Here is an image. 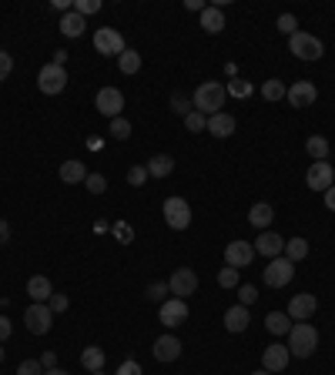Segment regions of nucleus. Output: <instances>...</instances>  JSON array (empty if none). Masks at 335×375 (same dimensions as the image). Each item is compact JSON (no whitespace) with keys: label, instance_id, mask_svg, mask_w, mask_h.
<instances>
[{"label":"nucleus","instance_id":"nucleus-1","mask_svg":"<svg viewBox=\"0 0 335 375\" xmlns=\"http://www.w3.org/2000/svg\"><path fill=\"white\" fill-rule=\"evenodd\" d=\"M225 100H228V91H225V84H221V81H202V84L195 87L191 104H195V111H198V114L211 118V114H221Z\"/></svg>","mask_w":335,"mask_h":375},{"label":"nucleus","instance_id":"nucleus-2","mask_svg":"<svg viewBox=\"0 0 335 375\" xmlns=\"http://www.w3.org/2000/svg\"><path fill=\"white\" fill-rule=\"evenodd\" d=\"M318 349V332L309 325V322H295L292 332H288V352L295 358H309Z\"/></svg>","mask_w":335,"mask_h":375},{"label":"nucleus","instance_id":"nucleus-3","mask_svg":"<svg viewBox=\"0 0 335 375\" xmlns=\"http://www.w3.org/2000/svg\"><path fill=\"white\" fill-rule=\"evenodd\" d=\"M288 50H292L299 61H318V57L325 54L322 41L312 37V34H305V30H295V34L288 37Z\"/></svg>","mask_w":335,"mask_h":375},{"label":"nucleus","instance_id":"nucleus-4","mask_svg":"<svg viewBox=\"0 0 335 375\" xmlns=\"http://www.w3.org/2000/svg\"><path fill=\"white\" fill-rule=\"evenodd\" d=\"M24 325L30 335H47L54 325V312L44 301H30V308L24 312Z\"/></svg>","mask_w":335,"mask_h":375},{"label":"nucleus","instance_id":"nucleus-5","mask_svg":"<svg viewBox=\"0 0 335 375\" xmlns=\"http://www.w3.org/2000/svg\"><path fill=\"white\" fill-rule=\"evenodd\" d=\"M94 50L104 54V57H121L128 44H125V37H121V30H114V27H101L98 34H94Z\"/></svg>","mask_w":335,"mask_h":375},{"label":"nucleus","instance_id":"nucleus-6","mask_svg":"<svg viewBox=\"0 0 335 375\" xmlns=\"http://www.w3.org/2000/svg\"><path fill=\"white\" fill-rule=\"evenodd\" d=\"M37 87H41V94H61L67 87V71L61 64H44L37 71Z\"/></svg>","mask_w":335,"mask_h":375},{"label":"nucleus","instance_id":"nucleus-7","mask_svg":"<svg viewBox=\"0 0 335 375\" xmlns=\"http://www.w3.org/2000/svg\"><path fill=\"white\" fill-rule=\"evenodd\" d=\"M261 278H265V285H268V288H285V285L295 278V265H292L285 255H282V258H272V261H268V268L261 272Z\"/></svg>","mask_w":335,"mask_h":375},{"label":"nucleus","instance_id":"nucleus-8","mask_svg":"<svg viewBox=\"0 0 335 375\" xmlns=\"http://www.w3.org/2000/svg\"><path fill=\"white\" fill-rule=\"evenodd\" d=\"M161 211H164V222H168L171 231H184V228L191 225V204L184 198H168Z\"/></svg>","mask_w":335,"mask_h":375},{"label":"nucleus","instance_id":"nucleus-9","mask_svg":"<svg viewBox=\"0 0 335 375\" xmlns=\"http://www.w3.org/2000/svg\"><path fill=\"white\" fill-rule=\"evenodd\" d=\"M168 292H171L175 299H191V295L198 292V275H195V268H175L171 278H168Z\"/></svg>","mask_w":335,"mask_h":375},{"label":"nucleus","instance_id":"nucleus-10","mask_svg":"<svg viewBox=\"0 0 335 375\" xmlns=\"http://www.w3.org/2000/svg\"><path fill=\"white\" fill-rule=\"evenodd\" d=\"M94 107L101 111L107 121H114V118H121V111H125V94H121L118 87H101L98 98H94Z\"/></svg>","mask_w":335,"mask_h":375},{"label":"nucleus","instance_id":"nucleus-11","mask_svg":"<svg viewBox=\"0 0 335 375\" xmlns=\"http://www.w3.org/2000/svg\"><path fill=\"white\" fill-rule=\"evenodd\" d=\"M305 184H309L312 191H329L335 184V168L329 164V161H312V168L305 171Z\"/></svg>","mask_w":335,"mask_h":375},{"label":"nucleus","instance_id":"nucleus-12","mask_svg":"<svg viewBox=\"0 0 335 375\" xmlns=\"http://www.w3.org/2000/svg\"><path fill=\"white\" fill-rule=\"evenodd\" d=\"M285 100H288V107H312L315 100H318V87L312 84V81H295L288 91H285Z\"/></svg>","mask_w":335,"mask_h":375},{"label":"nucleus","instance_id":"nucleus-13","mask_svg":"<svg viewBox=\"0 0 335 375\" xmlns=\"http://www.w3.org/2000/svg\"><path fill=\"white\" fill-rule=\"evenodd\" d=\"M252 258H255V245H248V242H228L225 245V265L228 268H248L252 265Z\"/></svg>","mask_w":335,"mask_h":375},{"label":"nucleus","instance_id":"nucleus-14","mask_svg":"<svg viewBox=\"0 0 335 375\" xmlns=\"http://www.w3.org/2000/svg\"><path fill=\"white\" fill-rule=\"evenodd\" d=\"M161 325L164 328H178L188 322V301L184 299H168V301H161Z\"/></svg>","mask_w":335,"mask_h":375},{"label":"nucleus","instance_id":"nucleus-15","mask_svg":"<svg viewBox=\"0 0 335 375\" xmlns=\"http://www.w3.org/2000/svg\"><path fill=\"white\" fill-rule=\"evenodd\" d=\"M315 308H318V301H315V295H309V292H299V295H292V301H288V319L292 322H309L312 315H315Z\"/></svg>","mask_w":335,"mask_h":375},{"label":"nucleus","instance_id":"nucleus-16","mask_svg":"<svg viewBox=\"0 0 335 375\" xmlns=\"http://www.w3.org/2000/svg\"><path fill=\"white\" fill-rule=\"evenodd\" d=\"M282 251H285V238L279 231H261L255 238V255H265L268 261L272 258H282Z\"/></svg>","mask_w":335,"mask_h":375},{"label":"nucleus","instance_id":"nucleus-17","mask_svg":"<svg viewBox=\"0 0 335 375\" xmlns=\"http://www.w3.org/2000/svg\"><path fill=\"white\" fill-rule=\"evenodd\" d=\"M288 358H292V352H288V345H268V349L261 352V369L265 372H282L285 365H288Z\"/></svg>","mask_w":335,"mask_h":375},{"label":"nucleus","instance_id":"nucleus-18","mask_svg":"<svg viewBox=\"0 0 335 375\" xmlns=\"http://www.w3.org/2000/svg\"><path fill=\"white\" fill-rule=\"evenodd\" d=\"M235 118L232 114H225V111H221V114H211V118H208V134H215V138H232L235 134Z\"/></svg>","mask_w":335,"mask_h":375},{"label":"nucleus","instance_id":"nucleus-19","mask_svg":"<svg viewBox=\"0 0 335 375\" xmlns=\"http://www.w3.org/2000/svg\"><path fill=\"white\" fill-rule=\"evenodd\" d=\"M181 355V342L175 339V335H161L155 342V358L158 362H175Z\"/></svg>","mask_w":335,"mask_h":375},{"label":"nucleus","instance_id":"nucleus-20","mask_svg":"<svg viewBox=\"0 0 335 375\" xmlns=\"http://www.w3.org/2000/svg\"><path fill=\"white\" fill-rule=\"evenodd\" d=\"M27 295H30V301H51V295H54L51 278H47V275H34L30 281H27Z\"/></svg>","mask_w":335,"mask_h":375},{"label":"nucleus","instance_id":"nucleus-21","mask_svg":"<svg viewBox=\"0 0 335 375\" xmlns=\"http://www.w3.org/2000/svg\"><path fill=\"white\" fill-rule=\"evenodd\" d=\"M84 178H87L84 161L71 158V161H64V164H61V181H64V184H84Z\"/></svg>","mask_w":335,"mask_h":375},{"label":"nucleus","instance_id":"nucleus-22","mask_svg":"<svg viewBox=\"0 0 335 375\" xmlns=\"http://www.w3.org/2000/svg\"><path fill=\"white\" fill-rule=\"evenodd\" d=\"M248 222L255 228H261V231H268V225L275 222V208L265 204V201H258V204H252V211H248Z\"/></svg>","mask_w":335,"mask_h":375},{"label":"nucleus","instance_id":"nucleus-23","mask_svg":"<svg viewBox=\"0 0 335 375\" xmlns=\"http://www.w3.org/2000/svg\"><path fill=\"white\" fill-rule=\"evenodd\" d=\"M202 30H205V34H221V30H225V14H221V7H205V10H202Z\"/></svg>","mask_w":335,"mask_h":375},{"label":"nucleus","instance_id":"nucleus-24","mask_svg":"<svg viewBox=\"0 0 335 375\" xmlns=\"http://www.w3.org/2000/svg\"><path fill=\"white\" fill-rule=\"evenodd\" d=\"M248 322H252V319H248V308H245V305H235V308L225 312V328H228V332H245Z\"/></svg>","mask_w":335,"mask_h":375},{"label":"nucleus","instance_id":"nucleus-25","mask_svg":"<svg viewBox=\"0 0 335 375\" xmlns=\"http://www.w3.org/2000/svg\"><path fill=\"white\" fill-rule=\"evenodd\" d=\"M292 325H295V322H292L285 312H268V315H265V328H268L275 339H279V335H288Z\"/></svg>","mask_w":335,"mask_h":375},{"label":"nucleus","instance_id":"nucleus-26","mask_svg":"<svg viewBox=\"0 0 335 375\" xmlns=\"http://www.w3.org/2000/svg\"><path fill=\"white\" fill-rule=\"evenodd\" d=\"M144 168H148V175L151 178H168L171 171H175V158H171V154H155Z\"/></svg>","mask_w":335,"mask_h":375},{"label":"nucleus","instance_id":"nucleus-27","mask_svg":"<svg viewBox=\"0 0 335 375\" xmlns=\"http://www.w3.org/2000/svg\"><path fill=\"white\" fill-rule=\"evenodd\" d=\"M84 27H87V21L80 17L78 10H71V14H64V17H61V34H64V37H80V34H84Z\"/></svg>","mask_w":335,"mask_h":375},{"label":"nucleus","instance_id":"nucleus-28","mask_svg":"<svg viewBox=\"0 0 335 375\" xmlns=\"http://www.w3.org/2000/svg\"><path fill=\"white\" fill-rule=\"evenodd\" d=\"M104 349H98V345H87V349L80 352V365L87 369V372H101L104 369Z\"/></svg>","mask_w":335,"mask_h":375},{"label":"nucleus","instance_id":"nucleus-29","mask_svg":"<svg viewBox=\"0 0 335 375\" xmlns=\"http://www.w3.org/2000/svg\"><path fill=\"white\" fill-rule=\"evenodd\" d=\"M309 255V242L305 238H285V258L295 265V261H302Z\"/></svg>","mask_w":335,"mask_h":375},{"label":"nucleus","instance_id":"nucleus-30","mask_svg":"<svg viewBox=\"0 0 335 375\" xmlns=\"http://www.w3.org/2000/svg\"><path fill=\"white\" fill-rule=\"evenodd\" d=\"M305 151L312 154V161H329V141L322 134H312L309 141H305Z\"/></svg>","mask_w":335,"mask_h":375},{"label":"nucleus","instance_id":"nucleus-31","mask_svg":"<svg viewBox=\"0 0 335 375\" xmlns=\"http://www.w3.org/2000/svg\"><path fill=\"white\" fill-rule=\"evenodd\" d=\"M118 67H121L125 74H138V71H141V54L128 47L121 57H118Z\"/></svg>","mask_w":335,"mask_h":375},{"label":"nucleus","instance_id":"nucleus-32","mask_svg":"<svg viewBox=\"0 0 335 375\" xmlns=\"http://www.w3.org/2000/svg\"><path fill=\"white\" fill-rule=\"evenodd\" d=\"M285 91H288V87H285L279 77H272V81H265V84H261V94H265V100H282Z\"/></svg>","mask_w":335,"mask_h":375},{"label":"nucleus","instance_id":"nucleus-33","mask_svg":"<svg viewBox=\"0 0 335 375\" xmlns=\"http://www.w3.org/2000/svg\"><path fill=\"white\" fill-rule=\"evenodd\" d=\"M107 134H111L114 141H128V138H131V121H128V118H114Z\"/></svg>","mask_w":335,"mask_h":375},{"label":"nucleus","instance_id":"nucleus-34","mask_svg":"<svg viewBox=\"0 0 335 375\" xmlns=\"http://www.w3.org/2000/svg\"><path fill=\"white\" fill-rule=\"evenodd\" d=\"M238 301H241L245 308H252L258 301V288L255 285H238Z\"/></svg>","mask_w":335,"mask_h":375},{"label":"nucleus","instance_id":"nucleus-35","mask_svg":"<svg viewBox=\"0 0 335 375\" xmlns=\"http://www.w3.org/2000/svg\"><path fill=\"white\" fill-rule=\"evenodd\" d=\"M225 91L232 98H252V84L248 81H232V84H225Z\"/></svg>","mask_w":335,"mask_h":375},{"label":"nucleus","instance_id":"nucleus-36","mask_svg":"<svg viewBox=\"0 0 335 375\" xmlns=\"http://www.w3.org/2000/svg\"><path fill=\"white\" fill-rule=\"evenodd\" d=\"M84 188H87L91 195H104V191H107V181H104V175H87L84 178Z\"/></svg>","mask_w":335,"mask_h":375},{"label":"nucleus","instance_id":"nucleus-37","mask_svg":"<svg viewBox=\"0 0 335 375\" xmlns=\"http://www.w3.org/2000/svg\"><path fill=\"white\" fill-rule=\"evenodd\" d=\"M218 285H221V288H238V268H228V265H225V268L218 272Z\"/></svg>","mask_w":335,"mask_h":375},{"label":"nucleus","instance_id":"nucleus-38","mask_svg":"<svg viewBox=\"0 0 335 375\" xmlns=\"http://www.w3.org/2000/svg\"><path fill=\"white\" fill-rule=\"evenodd\" d=\"M184 125H188L191 134H198V131H205V127H208V118H205V114H198V111H191V114L184 118Z\"/></svg>","mask_w":335,"mask_h":375},{"label":"nucleus","instance_id":"nucleus-39","mask_svg":"<svg viewBox=\"0 0 335 375\" xmlns=\"http://www.w3.org/2000/svg\"><path fill=\"white\" fill-rule=\"evenodd\" d=\"M148 168H141V164H134V168H131L128 171V184L131 188H141V184H144V181H148Z\"/></svg>","mask_w":335,"mask_h":375},{"label":"nucleus","instance_id":"nucleus-40","mask_svg":"<svg viewBox=\"0 0 335 375\" xmlns=\"http://www.w3.org/2000/svg\"><path fill=\"white\" fill-rule=\"evenodd\" d=\"M17 375H44V365H41V358H27L17 365Z\"/></svg>","mask_w":335,"mask_h":375},{"label":"nucleus","instance_id":"nucleus-41","mask_svg":"<svg viewBox=\"0 0 335 375\" xmlns=\"http://www.w3.org/2000/svg\"><path fill=\"white\" fill-rule=\"evenodd\" d=\"M74 10H78L80 17L87 21L91 14H98V10H101V0H78V7H74Z\"/></svg>","mask_w":335,"mask_h":375},{"label":"nucleus","instance_id":"nucleus-42","mask_svg":"<svg viewBox=\"0 0 335 375\" xmlns=\"http://www.w3.org/2000/svg\"><path fill=\"white\" fill-rule=\"evenodd\" d=\"M10 74H14V57L7 50H0V81H7Z\"/></svg>","mask_w":335,"mask_h":375},{"label":"nucleus","instance_id":"nucleus-43","mask_svg":"<svg viewBox=\"0 0 335 375\" xmlns=\"http://www.w3.org/2000/svg\"><path fill=\"white\" fill-rule=\"evenodd\" d=\"M168 295V281H155V285H148V299L151 301H164Z\"/></svg>","mask_w":335,"mask_h":375},{"label":"nucleus","instance_id":"nucleus-44","mask_svg":"<svg viewBox=\"0 0 335 375\" xmlns=\"http://www.w3.org/2000/svg\"><path fill=\"white\" fill-rule=\"evenodd\" d=\"M67 305H71V301H67V295H61V292H54L51 301H47V308H51L54 315H57V312H67Z\"/></svg>","mask_w":335,"mask_h":375},{"label":"nucleus","instance_id":"nucleus-45","mask_svg":"<svg viewBox=\"0 0 335 375\" xmlns=\"http://www.w3.org/2000/svg\"><path fill=\"white\" fill-rule=\"evenodd\" d=\"M279 30H282V34H288V37H292V34L299 30V21H295L292 14H282V17H279Z\"/></svg>","mask_w":335,"mask_h":375},{"label":"nucleus","instance_id":"nucleus-46","mask_svg":"<svg viewBox=\"0 0 335 375\" xmlns=\"http://www.w3.org/2000/svg\"><path fill=\"white\" fill-rule=\"evenodd\" d=\"M114 375H144V372H141V365H138L134 358H128V362H121V365H118V372H114Z\"/></svg>","mask_w":335,"mask_h":375},{"label":"nucleus","instance_id":"nucleus-47","mask_svg":"<svg viewBox=\"0 0 335 375\" xmlns=\"http://www.w3.org/2000/svg\"><path fill=\"white\" fill-rule=\"evenodd\" d=\"M171 111H175V114H184V118H188V114H191V107H188V98L175 94V98H171Z\"/></svg>","mask_w":335,"mask_h":375},{"label":"nucleus","instance_id":"nucleus-48","mask_svg":"<svg viewBox=\"0 0 335 375\" xmlns=\"http://www.w3.org/2000/svg\"><path fill=\"white\" fill-rule=\"evenodd\" d=\"M10 332H14V325H10V319L7 315H0V345L10 339Z\"/></svg>","mask_w":335,"mask_h":375},{"label":"nucleus","instance_id":"nucleus-49","mask_svg":"<svg viewBox=\"0 0 335 375\" xmlns=\"http://www.w3.org/2000/svg\"><path fill=\"white\" fill-rule=\"evenodd\" d=\"M41 365H44V369H57V355H54V352H44V355H41Z\"/></svg>","mask_w":335,"mask_h":375},{"label":"nucleus","instance_id":"nucleus-50","mask_svg":"<svg viewBox=\"0 0 335 375\" xmlns=\"http://www.w3.org/2000/svg\"><path fill=\"white\" fill-rule=\"evenodd\" d=\"M7 242H10V225L0 222V245H7Z\"/></svg>","mask_w":335,"mask_h":375},{"label":"nucleus","instance_id":"nucleus-51","mask_svg":"<svg viewBox=\"0 0 335 375\" xmlns=\"http://www.w3.org/2000/svg\"><path fill=\"white\" fill-rule=\"evenodd\" d=\"M325 208H329V211H335V184L325 191Z\"/></svg>","mask_w":335,"mask_h":375},{"label":"nucleus","instance_id":"nucleus-52","mask_svg":"<svg viewBox=\"0 0 335 375\" xmlns=\"http://www.w3.org/2000/svg\"><path fill=\"white\" fill-rule=\"evenodd\" d=\"M184 7H188V10H198V14L205 10V3H202V0H184Z\"/></svg>","mask_w":335,"mask_h":375},{"label":"nucleus","instance_id":"nucleus-53","mask_svg":"<svg viewBox=\"0 0 335 375\" xmlns=\"http://www.w3.org/2000/svg\"><path fill=\"white\" fill-rule=\"evenodd\" d=\"M64 61H67V50H57V54H54V61H51V64H61V67H64Z\"/></svg>","mask_w":335,"mask_h":375},{"label":"nucleus","instance_id":"nucleus-54","mask_svg":"<svg viewBox=\"0 0 335 375\" xmlns=\"http://www.w3.org/2000/svg\"><path fill=\"white\" fill-rule=\"evenodd\" d=\"M44 375H71V372H64V369H44Z\"/></svg>","mask_w":335,"mask_h":375},{"label":"nucleus","instance_id":"nucleus-55","mask_svg":"<svg viewBox=\"0 0 335 375\" xmlns=\"http://www.w3.org/2000/svg\"><path fill=\"white\" fill-rule=\"evenodd\" d=\"M252 375H272V372H265V369H258V372H252Z\"/></svg>","mask_w":335,"mask_h":375},{"label":"nucleus","instance_id":"nucleus-56","mask_svg":"<svg viewBox=\"0 0 335 375\" xmlns=\"http://www.w3.org/2000/svg\"><path fill=\"white\" fill-rule=\"evenodd\" d=\"M0 362H3V345H0Z\"/></svg>","mask_w":335,"mask_h":375},{"label":"nucleus","instance_id":"nucleus-57","mask_svg":"<svg viewBox=\"0 0 335 375\" xmlns=\"http://www.w3.org/2000/svg\"><path fill=\"white\" fill-rule=\"evenodd\" d=\"M91 375H104V372H91Z\"/></svg>","mask_w":335,"mask_h":375},{"label":"nucleus","instance_id":"nucleus-58","mask_svg":"<svg viewBox=\"0 0 335 375\" xmlns=\"http://www.w3.org/2000/svg\"><path fill=\"white\" fill-rule=\"evenodd\" d=\"M0 305H3V299H0Z\"/></svg>","mask_w":335,"mask_h":375}]
</instances>
